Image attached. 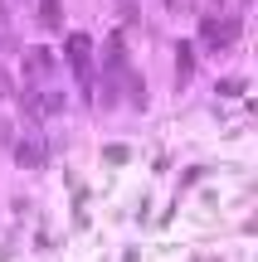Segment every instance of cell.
Instances as JSON below:
<instances>
[{"label":"cell","instance_id":"obj_7","mask_svg":"<svg viewBox=\"0 0 258 262\" xmlns=\"http://www.w3.org/2000/svg\"><path fill=\"white\" fill-rule=\"evenodd\" d=\"M127 97H132V107H146V83L136 73H127Z\"/></svg>","mask_w":258,"mask_h":262},{"label":"cell","instance_id":"obj_9","mask_svg":"<svg viewBox=\"0 0 258 262\" xmlns=\"http://www.w3.org/2000/svg\"><path fill=\"white\" fill-rule=\"evenodd\" d=\"M127 156H132V150H127V146H107V150H103V160H112V165H122Z\"/></svg>","mask_w":258,"mask_h":262},{"label":"cell","instance_id":"obj_10","mask_svg":"<svg viewBox=\"0 0 258 262\" xmlns=\"http://www.w3.org/2000/svg\"><path fill=\"white\" fill-rule=\"evenodd\" d=\"M0 25H5V5H0Z\"/></svg>","mask_w":258,"mask_h":262},{"label":"cell","instance_id":"obj_3","mask_svg":"<svg viewBox=\"0 0 258 262\" xmlns=\"http://www.w3.org/2000/svg\"><path fill=\"white\" fill-rule=\"evenodd\" d=\"M68 63H73L78 68V78H88V54H93V39H88V34H68Z\"/></svg>","mask_w":258,"mask_h":262},{"label":"cell","instance_id":"obj_4","mask_svg":"<svg viewBox=\"0 0 258 262\" xmlns=\"http://www.w3.org/2000/svg\"><path fill=\"white\" fill-rule=\"evenodd\" d=\"M190 73H195V49L190 44H175V83H190Z\"/></svg>","mask_w":258,"mask_h":262},{"label":"cell","instance_id":"obj_8","mask_svg":"<svg viewBox=\"0 0 258 262\" xmlns=\"http://www.w3.org/2000/svg\"><path fill=\"white\" fill-rule=\"evenodd\" d=\"M244 88H249L244 78H224V83H214V93L220 97H244Z\"/></svg>","mask_w":258,"mask_h":262},{"label":"cell","instance_id":"obj_6","mask_svg":"<svg viewBox=\"0 0 258 262\" xmlns=\"http://www.w3.org/2000/svg\"><path fill=\"white\" fill-rule=\"evenodd\" d=\"M25 68H29V73H49V68H54V58H49V49H29Z\"/></svg>","mask_w":258,"mask_h":262},{"label":"cell","instance_id":"obj_1","mask_svg":"<svg viewBox=\"0 0 258 262\" xmlns=\"http://www.w3.org/2000/svg\"><path fill=\"white\" fill-rule=\"evenodd\" d=\"M200 39L214 49V54H224V49L239 39V19H205V25H200Z\"/></svg>","mask_w":258,"mask_h":262},{"label":"cell","instance_id":"obj_2","mask_svg":"<svg viewBox=\"0 0 258 262\" xmlns=\"http://www.w3.org/2000/svg\"><path fill=\"white\" fill-rule=\"evenodd\" d=\"M15 160H19V170H44V141L39 136L15 141Z\"/></svg>","mask_w":258,"mask_h":262},{"label":"cell","instance_id":"obj_5","mask_svg":"<svg viewBox=\"0 0 258 262\" xmlns=\"http://www.w3.org/2000/svg\"><path fill=\"white\" fill-rule=\"evenodd\" d=\"M58 10H64L58 0H39V19H44V29H58V25H64V15H58Z\"/></svg>","mask_w":258,"mask_h":262}]
</instances>
